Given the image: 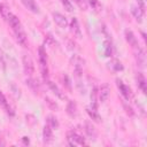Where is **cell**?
<instances>
[{
  "label": "cell",
  "mask_w": 147,
  "mask_h": 147,
  "mask_svg": "<svg viewBox=\"0 0 147 147\" xmlns=\"http://www.w3.org/2000/svg\"><path fill=\"white\" fill-rule=\"evenodd\" d=\"M85 132H86V134H87L91 139H93V140H95L96 137H98L96 129L94 127V125H93L90 121H86V122H85Z\"/></svg>",
  "instance_id": "cell-12"
},
{
  "label": "cell",
  "mask_w": 147,
  "mask_h": 147,
  "mask_svg": "<svg viewBox=\"0 0 147 147\" xmlns=\"http://www.w3.org/2000/svg\"><path fill=\"white\" fill-rule=\"evenodd\" d=\"M45 102H46V105L48 106V108H49L51 110H59V105H57L54 100H52L51 98L46 96V98H45Z\"/></svg>",
  "instance_id": "cell-25"
},
{
  "label": "cell",
  "mask_w": 147,
  "mask_h": 147,
  "mask_svg": "<svg viewBox=\"0 0 147 147\" xmlns=\"http://www.w3.org/2000/svg\"><path fill=\"white\" fill-rule=\"evenodd\" d=\"M25 84H26V86H29L34 93H38L39 92V83H38V80L37 79H34V78H26L25 79Z\"/></svg>",
  "instance_id": "cell-19"
},
{
  "label": "cell",
  "mask_w": 147,
  "mask_h": 147,
  "mask_svg": "<svg viewBox=\"0 0 147 147\" xmlns=\"http://www.w3.org/2000/svg\"><path fill=\"white\" fill-rule=\"evenodd\" d=\"M109 64H110V68H111L113 70H115V71H122V70L124 69L123 64H122L121 61H118V60H113Z\"/></svg>",
  "instance_id": "cell-23"
},
{
  "label": "cell",
  "mask_w": 147,
  "mask_h": 147,
  "mask_svg": "<svg viewBox=\"0 0 147 147\" xmlns=\"http://www.w3.org/2000/svg\"><path fill=\"white\" fill-rule=\"evenodd\" d=\"M22 63H23L24 74H25L26 76L33 75V72H34V64H33V61H32L31 56L28 55V54H24V55L22 56Z\"/></svg>",
  "instance_id": "cell-3"
},
{
  "label": "cell",
  "mask_w": 147,
  "mask_h": 147,
  "mask_svg": "<svg viewBox=\"0 0 147 147\" xmlns=\"http://www.w3.org/2000/svg\"><path fill=\"white\" fill-rule=\"evenodd\" d=\"M25 118H26V122H28V124L29 125H34L36 123H37V119H36V117L33 116V115H31V114H29V115H26L25 116Z\"/></svg>",
  "instance_id": "cell-30"
},
{
  "label": "cell",
  "mask_w": 147,
  "mask_h": 147,
  "mask_svg": "<svg viewBox=\"0 0 147 147\" xmlns=\"http://www.w3.org/2000/svg\"><path fill=\"white\" fill-rule=\"evenodd\" d=\"M137 2H138V7H139V9L145 14V9H146V6H145V0H137Z\"/></svg>",
  "instance_id": "cell-32"
},
{
  "label": "cell",
  "mask_w": 147,
  "mask_h": 147,
  "mask_svg": "<svg viewBox=\"0 0 147 147\" xmlns=\"http://www.w3.org/2000/svg\"><path fill=\"white\" fill-rule=\"evenodd\" d=\"M116 85H117V87H118L121 94L124 96V99L129 101V100L132 98V91H131V88H130L127 85H125L119 78L116 79Z\"/></svg>",
  "instance_id": "cell-4"
},
{
  "label": "cell",
  "mask_w": 147,
  "mask_h": 147,
  "mask_svg": "<svg viewBox=\"0 0 147 147\" xmlns=\"http://www.w3.org/2000/svg\"><path fill=\"white\" fill-rule=\"evenodd\" d=\"M9 13H10V11H9V7H8L6 3H0V15H1L5 20H7Z\"/></svg>",
  "instance_id": "cell-26"
},
{
  "label": "cell",
  "mask_w": 147,
  "mask_h": 147,
  "mask_svg": "<svg viewBox=\"0 0 147 147\" xmlns=\"http://www.w3.org/2000/svg\"><path fill=\"white\" fill-rule=\"evenodd\" d=\"M67 114H68L69 116H71V117H76L77 114H78V111H77V105H76L74 101H71V100H69V102H68V106H67Z\"/></svg>",
  "instance_id": "cell-20"
},
{
  "label": "cell",
  "mask_w": 147,
  "mask_h": 147,
  "mask_svg": "<svg viewBox=\"0 0 147 147\" xmlns=\"http://www.w3.org/2000/svg\"><path fill=\"white\" fill-rule=\"evenodd\" d=\"M14 32H15L17 42H18L21 46L26 47V45H28V37H26V34H25V31L23 30V26L20 28V29H17V30H15Z\"/></svg>",
  "instance_id": "cell-5"
},
{
  "label": "cell",
  "mask_w": 147,
  "mask_h": 147,
  "mask_svg": "<svg viewBox=\"0 0 147 147\" xmlns=\"http://www.w3.org/2000/svg\"><path fill=\"white\" fill-rule=\"evenodd\" d=\"M53 20H54V22L60 26V28H67V25H68V20H67V17L64 16V15H62L61 13H59V11H54L53 14Z\"/></svg>",
  "instance_id": "cell-7"
},
{
  "label": "cell",
  "mask_w": 147,
  "mask_h": 147,
  "mask_svg": "<svg viewBox=\"0 0 147 147\" xmlns=\"http://www.w3.org/2000/svg\"><path fill=\"white\" fill-rule=\"evenodd\" d=\"M88 3L95 11H99L101 9V3L99 2V0H88Z\"/></svg>",
  "instance_id": "cell-27"
},
{
  "label": "cell",
  "mask_w": 147,
  "mask_h": 147,
  "mask_svg": "<svg viewBox=\"0 0 147 147\" xmlns=\"http://www.w3.org/2000/svg\"><path fill=\"white\" fill-rule=\"evenodd\" d=\"M86 113L88 114V116H90V118L92 121H94L96 123H100L101 122V116L98 113V108H94V107L90 106V107L86 108Z\"/></svg>",
  "instance_id": "cell-14"
},
{
  "label": "cell",
  "mask_w": 147,
  "mask_h": 147,
  "mask_svg": "<svg viewBox=\"0 0 147 147\" xmlns=\"http://www.w3.org/2000/svg\"><path fill=\"white\" fill-rule=\"evenodd\" d=\"M0 65L2 67V69L5 70V60H3V56H2V52H1V49H0Z\"/></svg>",
  "instance_id": "cell-33"
},
{
  "label": "cell",
  "mask_w": 147,
  "mask_h": 147,
  "mask_svg": "<svg viewBox=\"0 0 147 147\" xmlns=\"http://www.w3.org/2000/svg\"><path fill=\"white\" fill-rule=\"evenodd\" d=\"M21 1H22L23 6H24L26 9H29L30 11H32V13H34V14H39V13H40L39 7H38L37 2H36V0H21Z\"/></svg>",
  "instance_id": "cell-11"
},
{
  "label": "cell",
  "mask_w": 147,
  "mask_h": 147,
  "mask_svg": "<svg viewBox=\"0 0 147 147\" xmlns=\"http://www.w3.org/2000/svg\"><path fill=\"white\" fill-rule=\"evenodd\" d=\"M7 21H8L9 25L11 26V29H13L14 31L17 30V29H20V28H22V24H21L20 18H18L16 15L11 14V13H9V15H8V17H7Z\"/></svg>",
  "instance_id": "cell-10"
},
{
  "label": "cell",
  "mask_w": 147,
  "mask_h": 147,
  "mask_svg": "<svg viewBox=\"0 0 147 147\" xmlns=\"http://www.w3.org/2000/svg\"><path fill=\"white\" fill-rule=\"evenodd\" d=\"M137 52H136V61H137V64L140 67V68H144L145 65V62H146V55H145V52L142 48L138 47L136 48Z\"/></svg>",
  "instance_id": "cell-13"
},
{
  "label": "cell",
  "mask_w": 147,
  "mask_h": 147,
  "mask_svg": "<svg viewBox=\"0 0 147 147\" xmlns=\"http://www.w3.org/2000/svg\"><path fill=\"white\" fill-rule=\"evenodd\" d=\"M0 145H3V142H1V141H0Z\"/></svg>",
  "instance_id": "cell-35"
},
{
  "label": "cell",
  "mask_w": 147,
  "mask_h": 147,
  "mask_svg": "<svg viewBox=\"0 0 147 147\" xmlns=\"http://www.w3.org/2000/svg\"><path fill=\"white\" fill-rule=\"evenodd\" d=\"M70 62L72 63L74 68H80V69H83V65H84V63H85L84 59L80 57L79 55H74V56L70 59Z\"/></svg>",
  "instance_id": "cell-21"
},
{
  "label": "cell",
  "mask_w": 147,
  "mask_h": 147,
  "mask_svg": "<svg viewBox=\"0 0 147 147\" xmlns=\"http://www.w3.org/2000/svg\"><path fill=\"white\" fill-rule=\"evenodd\" d=\"M22 141H23L24 145H29V144H30V139H29V137H26V136L22 138Z\"/></svg>",
  "instance_id": "cell-34"
},
{
  "label": "cell",
  "mask_w": 147,
  "mask_h": 147,
  "mask_svg": "<svg viewBox=\"0 0 147 147\" xmlns=\"http://www.w3.org/2000/svg\"><path fill=\"white\" fill-rule=\"evenodd\" d=\"M123 107H124V109H125V113H126L129 116H134V111H133L132 107L127 106L126 103H123Z\"/></svg>",
  "instance_id": "cell-31"
},
{
  "label": "cell",
  "mask_w": 147,
  "mask_h": 147,
  "mask_svg": "<svg viewBox=\"0 0 147 147\" xmlns=\"http://www.w3.org/2000/svg\"><path fill=\"white\" fill-rule=\"evenodd\" d=\"M45 82H46V84L48 85V87L52 90V92H53L59 99H61V100H65V99H67V95H65L63 92H61V90L57 87V85H56L55 83H53V82H51V80H48V79H46Z\"/></svg>",
  "instance_id": "cell-8"
},
{
  "label": "cell",
  "mask_w": 147,
  "mask_h": 147,
  "mask_svg": "<svg viewBox=\"0 0 147 147\" xmlns=\"http://www.w3.org/2000/svg\"><path fill=\"white\" fill-rule=\"evenodd\" d=\"M62 83H63L64 87H67L68 90H71V82H70L69 77L67 75H64V74L62 75Z\"/></svg>",
  "instance_id": "cell-29"
},
{
  "label": "cell",
  "mask_w": 147,
  "mask_h": 147,
  "mask_svg": "<svg viewBox=\"0 0 147 147\" xmlns=\"http://www.w3.org/2000/svg\"><path fill=\"white\" fill-rule=\"evenodd\" d=\"M131 14L133 15V17L136 18V21L137 22H139V23H141L142 22V17H144V13L139 9V7H137V6H131Z\"/></svg>",
  "instance_id": "cell-18"
},
{
  "label": "cell",
  "mask_w": 147,
  "mask_h": 147,
  "mask_svg": "<svg viewBox=\"0 0 147 147\" xmlns=\"http://www.w3.org/2000/svg\"><path fill=\"white\" fill-rule=\"evenodd\" d=\"M53 129L48 125V124H46L45 126H44V129H42V138H44V142H46V144H49V142H52V140H53V131H52Z\"/></svg>",
  "instance_id": "cell-15"
},
{
  "label": "cell",
  "mask_w": 147,
  "mask_h": 147,
  "mask_svg": "<svg viewBox=\"0 0 147 147\" xmlns=\"http://www.w3.org/2000/svg\"><path fill=\"white\" fill-rule=\"evenodd\" d=\"M67 140H68V144L72 147L77 146V145H86V141H85V138H83L80 134L74 132V131H69L67 133Z\"/></svg>",
  "instance_id": "cell-2"
},
{
  "label": "cell",
  "mask_w": 147,
  "mask_h": 147,
  "mask_svg": "<svg viewBox=\"0 0 147 147\" xmlns=\"http://www.w3.org/2000/svg\"><path fill=\"white\" fill-rule=\"evenodd\" d=\"M109 94H110V87H109V85H108V84H103V85L100 87L99 92H98L99 100H100L101 102L107 101L108 98H109Z\"/></svg>",
  "instance_id": "cell-9"
},
{
  "label": "cell",
  "mask_w": 147,
  "mask_h": 147,
  "mask_svg": "<svg viewBox=\"0 0 147 147\" xmlns=\"http://www.w3.org/2000/svg\"><path fill=\"white\" fill-rule=\"evenodd\" d=\"M124 36H125V39H126V41L129 42V45L132 47V48H138L139 47V44H138V40H137V38H136V36H134V33L131 31V30H129V29H125V31H124Z\"/></svg>",
  "instance_id": "cell-6"
},
{
  "label": "cell",
  "mask_w": 147,
  "mask_h": 147,
  "mask_svg": "<svg viewBox=\"0 0 147 147\" xmlns=\"http://www.w3.org/2000/svg\"><path fill=\"white\" fill-rule=\"evenodd\" d=\"M70 30L71 32L77 37V38H82V31H80V28H79V23L77 21L76 17H74L70 22Z\"/></svg>",
  "instance_id": "cell-16"
},
{
  "label": "cell",
  "mask_w": 147,
  "mask_h": 147,
  "mask_svg": "<svg viewBox=\"0 0 147 147\" xmlns=\"http://www.w3.org/2000/svg\"><path fill=\"white\" fill-rule=\"evenodd\" d=\"M46 119H47V124H48L52 129H59L60 124H59V121H57V118H56L55 116L48 115V116L46 117Z\"/></svg>",
  "instance_id": "cell-22"
},
{
  "label": "cell",
  "mask_w": 147,
  "mask_h": 147,
  "mask_svg": "<svg viewBox=\"0 0 147 147\" xmlns=\"http://www.w3.org/2000/svg\"><path fill=\"white\" fill-rule=\"evenodd\" d=\"M105 54L108 57L113 55V45H111V41L109 39H107L105 41Z\"/></svg>",
  "instance_id": "cell-24"
},
{
  "label": "cell",
  "mask_w": 147,
  "mask_h": 147,
  "mask_svg": "<svg viewBox=\"0 0 147 147\" xmlns=\"http://www.w3.org/2000/svg\"><path fill=\"white\" fill-rule=\"evenodd\" d=\"M38 55H39L40 71H41L44 80H46V79H48V67H47V54H46V51H45L44 46H39Z\"/></svg>",
  "instance_id": "cell-1"
},
{
  "label": "cell",
  "mask_w": 147,
  "mask_h": 147,
  "mask_svg": "<svg viewBox=\"0 0 147 147\" xmlns=\"http://www.w3.org/2000/svg\"><path fill=\"white\" fill-rule=\"evenodd\" d=\"M137 83H138V87L141 90V92L144 94H146L147 92V83H146V78L141 72H138L137 75Z\"/></svg>",
  "instance_id": "cell-17"
},
{
  "label": "cell",
  "mask_w": 147,
  "mask_h": 147,
  "mask_svg": "<svg viewBox=\"0 0 147 147\" xmlns=\"http://www.w3.org/2000/svg\"><path fill=\"white\" fill-rule=\"evenodd\" d=\"M61 2H62L63 7H64V9L67 11H72L74 10V6H72V3H71L70 0H61Z\"/></svg>",
  "instance_id": "cell-28"
}]
</instances>
